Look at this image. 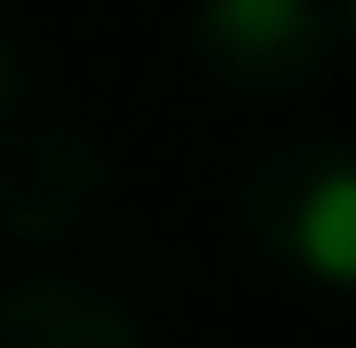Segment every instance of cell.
Listing matches in <instances>:
<instances>
[{"label": "cell", "mask_w": 356, "mask_h": 348, "mask_svg": "<svg viewBox=\"0 0 356 348\" xmlns=\"http://www.w3.org/2000/svg\"><path fill=\"white\" fill-rule=\"evenodd\" d=\"M245 230L285 270L317 285H356V151L332 135H301L245 174Z\"/></svg>", "instance_id": "cell-1"}, {"label": "cell", "mask_w": 356, "mask_h": 348, "mask_svg": "<svg viewBox=\"0 0 356 348\" xmlns=\"http://www.w3.org/2000/svg\"><path fill=\"white\" fill-rule=\"evenodd\" d=\"M198 56L245 95H293L325 72V0H198Z\"/></svg>", "instance_id": "cell-2"}, {"label": "cell", "mask_w": 356, "mask_h": 348, "mask_svg": "<svg viewBox=\"0 0 356 348\" xmlns=\"http://www.w3.org/2000/svg\"><path fill=\"white\" fill-rule=\"evenodd\" d=\"M103 190L95 142L64 119L16 103L0 119V230L8 238H64Z\"/></svg>", "instance_id": "cell-3"}, {"label": "cell", "mask_w": 356, "mask_h": 348, "mask_svg": "<svg viewBox=\"0 0 356 348\" xmlns=\"http://www.w3.org/2000/svg\"><path fill=\"white\" fill-rule=\"evenodd\" d=\"M0 348H143V333L95 285L32 277L0 293Z\"/></svg>", "instance_id": "cell-4"}, {"label": "cell", "mask_w": 356, "mask_h": 348, "mask_svg": "<svg viewBox=\"0 0 356 348\" xmlns=\"http://www.w3.org/2000/svg\"><path fill=\"white\" fill-rule=\"evenodd\" d=\"M16 103H24V95H16V64H8V48H0V119H8Z\"/></svg>", "instance_id": "cell-5"}, {"label": "cell", "mask_w": 356, "mask_h": 348, "mask_svg": "<svg viewBox=\"0 0 356 348\" xmlns=\"http://www.w3.org/2000/svg\"><path fill=\"white\" fill-rule=\"evenodd\" d=\"M348 16H356V0H348Z\"/></svg>", "instance_id": "cell-6"}]
</instances>
